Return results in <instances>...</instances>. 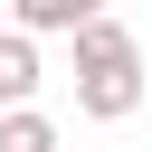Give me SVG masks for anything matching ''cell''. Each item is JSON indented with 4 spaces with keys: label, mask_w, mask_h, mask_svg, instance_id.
Wrapping results in <instances>:
<instances>
[{
    "label": "cell",
    "mask_w": 152,
    "mask_h": 152,
    "mask_svg": "<svg viewBox=\"0 0 152 152\" xmlns=\"http://www.w3.org/2000/svg\"><path fill=\"white\" fill-rule=\"evenodd\" d=\"M142 95H152V66H142V57H124V66H86V76H76V114H95V124H124Z\"/></svg>",
    "instance_id": "1"
},
{
    "label": "cell",
    "mask_w": 152,
    "mask_h": 152,
    "mask_svg": "<svg viewBox=\"0 0 152 152\" xmlns=\"http://www.w3.org/2000/svg\"><path fill=\"white\" fill-rule=\"evenodd\" d=\"M86 19H104V0H10V28L28 38H76Z\"/></svg>",
    "instance_id": "2"
},
{
    "label": "cell",
    "mask_w": 152,
    "mask_h": 152,
    "mask_svg": "<svg viewBox=\"0 0 152 152\" xmlns=\"http://www.w3.org/2000/svg\"><path fill=\"white\" fill-rule=\"evenodd\" d=\"M38 38L28 28H0V104H38Z\"/></svg>",
    "instance_id": "3"
},
{
    "label": "cell",
    "mask_w": 152,
    "mask_h": 152,
    "mask_svg": "<svg viewBox=\"0 0 152 152\" xmlns=\"http://www.w3.org/2000/svg\"><path fill=\"white\" fill-rule=\"evenodd\" d=\"M66 48H76V76H86V66H124V57H142V38H133L124 19H86Z\"/></svg>",
    "instance_id": "4"
},
{
    "label": "cell",
    "mask_w": 152,
    "mask_h": 152,
    "mask_svg": "<svg viewBox=\"0 0 152 152\" xmlns=\"http://www.w3.org/2000/svg\"><path fill=\"white\" fill-rule=\"evenodd\" d=\"M0 152H57V124L38 104H0Z\"/></svg>",
    "instance_id": "5"
}]
</instances>
